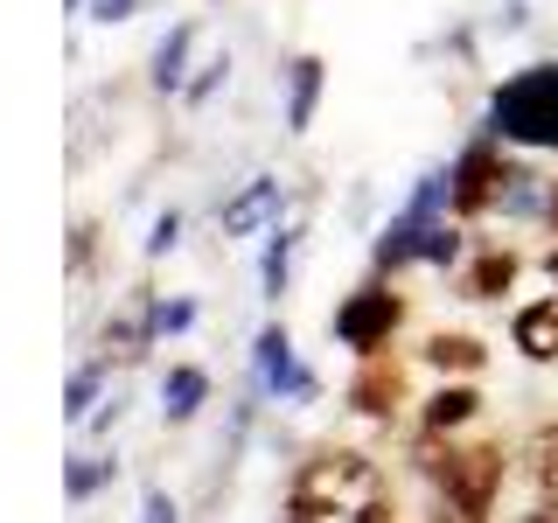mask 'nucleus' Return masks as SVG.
Returning <instances> with one entry per match:
<instances>
[{
	"label": "nucleus",
	"instance_id": "nucleus-1",
	"mask_svg": "<svg viewBox=\"0 0 558 523\" xmlns=\"http://www.w3.org/2000/svg\"><path fill=\"white\" fill-rule=\"evenodd\" d=\"M377 502H384V475L356 447H322L287 488V510H377Z\"/></svg>",
	"mask_w": 558,
	"mask_h": 523
},
{
	"label": "nucleus",
	"instance_id": "nucleus-2",
	"mask_svg": "<svg viewBox=\"0 0 558 523\" xmlns=\"http://www.w3.org/2000/svg\"><path fill=\"white\" fill-rule=\"evenodd\" d=\"M488 133L510 147H558V63H531L488 98Z\"/></svg>",
	"mask_w": 558,
	"mask_h": 523
},
{
	"label": "nucleus",
	"instance_id": "nucleus-3",
	"mask_svg": "<svg viewBox=\"0 0 558 523\" xmlns=\"http://www.w3.org/2000/svg\"><path fill=\"white\" fill-rule=\"evenodd\" d=\"M433 475L447 488V516L453 523H488L502 488V447H447V461H433Z\"/></svg>",
	"mask_w": 558,
	"mask_h": 523
},
{
	"label": "nucleus",
	"instance_id": "nucleus-4",
	"mask_svg": "<svg viewBox=\"0 0 558 523\" xmlns=\"http://www.w3.org/2000/svg\"><path fill=\"white\" fill-rule=\"evenodd\" d=\"M398 321H405V301H398L391 287H377V279H371V287H356V293L336 307V342H342V349H363V356H377V349L391 342Z\"/></svg>",
	"mask_w": 558,
	"mask_h": 523
},
{
	"label": "nucleus",
	"instance_id": "nucleus-5",
	"mask_svg": "<svg viewBox=\"0 0 558 523\" xmlns=\"http://www.w3.org/2000/svg\"><path fill=\"white\" fill-rule=\"evenodd\" d=\"M453 174V217H482V209H496L502 203V182H510V168H502V147H496V133L475 139V147L461 154V161L447 168Z\"/></svg>",
	"mask_w": 558,
	"mask_h": 523
},
{
	"label": "nucleus",
	"instance_id": "nucleus-6",
	"mask_svg": "<svg viewBox=\"0 0 558 523\" xmlns=\"http://www.w3.org/2000/svg\"><path fill=\"white\" fill-rule=\"evenodd\" d=\"M258 384H266V391L272 398H301V405H307V398H314V377L301 370V363H293V336H287V328H258Z\"/></svg>",
	"mask_w": 558,
	"mask_h": 523
},
{
	"label": "nucleus",
	"instance_id": "nucleus-7",
	"mask_svg": "<svg viewBox=\"0 0 558 523\" xmlns=\"http://www.w3.org/2000/svg\"><path fill=\"white\" fill-rule=\"evenodd\" d=\"M398 398H405V370H398V363H384V356H363L356 384H349V405H356L363 418H391Z\"/></svg>",
	"mask_w": 558,
	"mask_h": 523
},
{
	"label": "nucleus",
	"instance_id": "nucleus-8",
	"mask_svg": "<svg viewBox=\"0 0 558 523\" xmlns=\"http://www.w3.org/2000/svg\"><path fill=\"white\" fill-rule=\"evenodd\" d=\"M266 217H279V182H272V174H252V182H244L238 196L223 203L217 223H223V238H252Z\"/></svg>",
	"mask_w": 558,
	"mask_h": 523
},
{
	"label": "nucleus",
	"instance_id": "nucleus-9",
	"mask_svg": "<svg viewBox=\"0 0 558 523\" xmlns=\"http://www.w3.org/2000/svg\"><path fill=\"white\" fill-rule=\"evenodd\" d=\"M440 217H412V209H398L391 223H384V238H377V272H398V266H412V258H426V231Z\"/></svg>",
	"mask_w": 558,
	"mask_h": 523
},
{
	"label": "nucleus",
	"instance_id": "nucleus-10",
	"mask_svg": "<svg viewBox=\"0 0 558 523\" xmlns=\"http://www.w3.org/2000/svg\"><path fill=\"white\" fill-rule=\"evenodd\" d=\"M322 77H328V63H322V57H301V63L287 70V133H307V126H314Z\"/></svg>",
	"mask_w": 558,
	"mask_h": 523
},
{
	"label": "nucleus",
	"instance_id": "nucleus-11",
	"mask_svg": "<svg viewBox=\"0 0 558 523\" xmlns=\"http://www.w3.org/2000/svg\"><path fill=\"white\" fill-rule=\"evenodd\" d=\"M510 336H517V349H523L531 363H558V301H537V307H523Z\"/></svg>",
	"mask_w": 558,
	"mask_h": 523
},
{
	"label": "nucleus",
	"instance_id": "nucleus-12",
	"mask_svg": "<svg viewBox=\"0 0 558 523\" xmlns=\"http://www.w3.org/2000/svg\"><path fill=\"white\" fill-rule=\"evenodd\" d=\"M203 398H209V370H196V363H174L168 384H161L168 418H174V426H182V418H196V412H203Z\"/></svg>",
	"mask_w": 558,
	"mask_h": 523
},
{
	"label": "nucleus",
	"instance_id": "nucleus-13",
	"mask_svg": "<svg viewBox=\"0 0 558 523\" xmlns=\"http://www.w3.org/2000/svg\"><path fill=\"white\" fill-rule=\"evenodd\" d=\"M475 412H482V391H475V384H447V391L426 398V433H453V426H468Z\"/></svg>",
	"mask_w": 558,
	"mask_h": 523
},
{
	"label": "nucleus",
	"instance_id": "nucleus-14",
	"mask_svg": "<svg viewBox=\"0 0 558 523\" xmlns=\"http://www.w3.org/2000/svg\"><path fill=\"white\" fill-rule=\"evenodd\" d=\"M426 363H433V370H447V377H475L482 363H488V349L475 336H433L426 342Z\"/></svg>",
	"mask_w": 558,
	"mask_h": 523
},
{
	"label": "nucleus",
	"instance_id": "nucleus-15",
	"mask_svg": "<svg viewBox=\"0 0 558 523\" xmlns=\"http://www.w3.org/2000/svg\"><path fill=\"white\" fill-rule=\"evenodd\" d=\"M517 287V252H482L468 272V301H502Z\"/></svg>",
	"mask_w": 558,
	"mask_h": 523
},
{
	"label": "nucleus",
	"instance_id": "nucleus-16",
	"mask_svg": "<svg viewBox=\"0 0 558 523\" xmlns=\"http://www.w3.org/2000/svg\"><path fill=\"white\" fill-rule=\"evenodd\" d=\"M189 42H196V28H189V22H174V28H168V42L154 49V92H174V84H182Z\"/></svg>",
	"mask_w": 558,
	"mask_h": 523
},
{
	"label": "nucleus",
	"instance_id": "nucleus-17",
	"mask_svg": "<svg viewBox=\"0 0 558 523\" xmlns=\"http://www.w3.org/2000/svg\"><path fill=\"white\" fill-rule=\"evenodd\" d=\"M523 461H531V482L545 488V496L558 502V426L531 433V447H523Z\"/></svg>",
	"mask_w": 558,
	"mask_h": 523
},
{
	"label": "nucleus",
	"instance_id": "nucleus-18",
	"mask_svg": "<svg viewBox=\"0 0 558 523\" xmlns=\"http://www.w3.org/2000/svg\"><path fill=\"white\" fill-rule=\"evenodd\" d=\"M98 384H105L98 363H84V370L70 377V391H63V418H70V426H77V418H92V405H98Z\"/></svg>",
	"mask_w": 558,
	"mask_h": 523
},
{
	"label": "nucleus",
	"instance_id": "nucleus-19",
	"mask_svg": "<svg viewBox=\"0 0 558 523\" xmlns=\"http://www.w3.org/2000/svg\"><path fill=\"white\" fill-rule=\"evenodd\" d=\"M112 475H119V461H70L63 467V488H70V502H84V496H98Z\"/></svg>",
	"mask_w": 558,
	"mask_h": 523
},
{
	"label": "nucleus",
	"instance_id": "nucleus-20",
	"mask_svg": "<svg viewBox=\"0 0 558 523\" xmlns=\"http://www.w3.org/2000/svg\"><path fill=\"white\" fill-rule=\"evenodd\" d=\"M287 272H293V231H279L272 252H266V301H279V293H287Z\"/></svg>",
	"mask_w": 558,
	"mask_h": 523
},
{
	"label": "nucleus",
	"instance_id": "nucleus-21",
	"mask_svg": "<svg viewBox=\"0 0 558 523\" xmlns=\"http://www.w3.org/2000/svg\"><path fill=\"white\" fill-rule=\"evenodd\" d=\"M196 321V301H154V336H182Z\"/></svg>",
	"mask_w": 558,
	"mask_h": 523
},
{
	"label": "nucleus",
	"instance_id": "nucleus-22",
	"mask_svg": "<svg viewBox=\"0 0 558 523\" xmlns=\"http://www.w3.org/2000/svg\"><path fill=\"white\" fill-rule=\"evenodd\" d=\"M293 523H391V516L377 502V510H293Z\"/></svg>",
	"mask_w": 558,
	"mask_h": 523
},
{
	"label": "nucleus",
	"instance_id": "nucleus-23",
	"mask_svg": "<svg viewBox=\"0 0 558 523\" xmlns=\"http://www.w3.org/2000/svg\"><path fill=\"white\" fill-rule=\"evenodd\" d=\"M140 523H182V510H174L168 488H147V502H140Z\"/></svg>",
	"mask_w": 558,
	"mask_h": 523
},
{
	"label": "nucleus",
	"instance_id": "nucleus-24",
	"mask_svg": "<svg viewBox=\"0 0 558 523\" xmlns=\"http://www.w3.org/2000/svg\"><path fill=\"white\" fill-rule=\"evenodd\" d=\"M174 238H182V217H154V238H147V258H161V252H174Z\"/></svg>",
	"mask_w": 558,
	"mask_h": 523
},
{
	"label": "nucleus",
	"instance_id": "nucleus-25",
	"mask_svg": "<svg viewBox=\"0 0 558 523\" xmlns=\"http://www.w3.org/2000/svg\"><path fill=\"white\" fill-rule=\"evenodd\" d=\"M140 0H92V22H126Z\"/></svg>",
	"mask_w": 558,
	"mask_h": 523
},
{
	"label": "nucleus",
	"instance_id": "nucleus-26",
	"mask_svg": "<svg viewBox=\"0 0 558 523\" xmlns=\"http://www.w3.org/2000/svg\"><path fill=\"white\" fill-rule=\"evenodd\" d=\"M523 523H558V502L545 496V502H537V510H531V516H523Z\"/></svg>",
	"mask_w": 558,
	"mask_h": 523
},
{
	"label": "nucleus",
	"instance_id": "nucleus-27",
	"mask_svg": "<svg viewBox=\"0 0 558 523\" xmlns=\"http://www.w3.org/2000/svg\"><path fill=\"white\" fill-rule=\"evenodd\" d=\"M545 217H551V223H558V182H551V209H545Z\"/></svg>",
	"mask_w": 558,
	"mask_h": 523
},
{
	"label": "nucleus",
	"instance_id": "nucleus-28",
	"mask_svg": "<svg viewBox=\"0 0 558 523\" xmlns=\"http://www.w3.org/2000/svg\"><path fill=\"white\" fill-rule=\"evenodd\" d=\"M551 279H558V252H551Z\"/></svg>",
	"mask_w": 558,
	"mask_h": 523
}]
</instances>
